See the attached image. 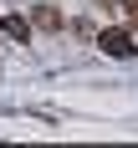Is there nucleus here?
Masks as SVG:
<instances>
[{
  "instance_id": "20e7f679",
  "label": "nucleus",
  "mask_w": 138,
  "mask_h": 148,
  "mask_svg": "<svg viewBox=\"0 0 138 148\" xmlns=\"http://www.w3.org/2000/svg\"><path fill=\"white\" fill-rule=\"evenodd\" d=\"M118 10H128V15H133V10H138V0H118Z\"/></svg>"
},
{
  "instance_id": "f257e3e1",
  "label": "nucleus",
  "mask_w": 138,
  "mask_h": 148,
  "mask_svg": "<svg viewBox=\"0 0 138 148\" xmlns=\"http://www.w3.org/2000/svg\"><path fill=\"white\" fill-rule=\"evenodd\" d=\"M97 46H102V56H113V61H128L138 51V46H133V31H123V26H107L102 36H97Z\"/></svg>"
},
{
  "instance_id": "423d86ee",
  "label": "nucleus",
  "mask_w": 138,
  "mask_h": 148,
  "mask_svg": "<svg viewBox=\"0 0 138 148\" xmlns=\"http://www.w3.org/2000/svg\"><path fill=\"white\" fill-rule=\"evenodd\" d=\"M128 31H138V10H133V15H128Z\"/></svg>"
},
{
  "instance_id": "7ed1b4c3",
  "label": "nucleus",
  "mask_w": 138,
  "mask_h": 148,
  "mask_svg": "<svg viewBox=\"0 0 138 148\" xmlns=\"http://www.w3.org/2000/svg\"><path fill=\"white\" fill-rule=\"evenodd\" d=\"M0 31H5L10 41H21V46L31 41V21H26V15H5V21H0Z\"/></svg>"
},
{
  "instance_id": "39448f33",
  "label": "nucleus",
  "mask_w": 138,
  "mask_h": 148,
  "mask_svg": "<svg viewBox=\"0 0 138 148\" xmlns=\"http://www.w3.org/2000/svg\"><path fill=\"white\" fill-rule=\"evenodd\" d=\"M97 5H102V10H118V0H97Z\"/></svg>"
},
{
  "instance_id": "f03ea898",
  "label": "nucleus",
  "mask_w": 138,
  "mask_h": 148,
  "mask_svg": "<svg viewBox=\"0 0 138 148\" xmlns=\"http://www.w3.org/2000/svg\"><path fill=\"white\" fill-rule=\"evenodd\" d=\"M31 31H67V15L56 5H36L31 10Z\"/></svg>"
}]
</instances>
